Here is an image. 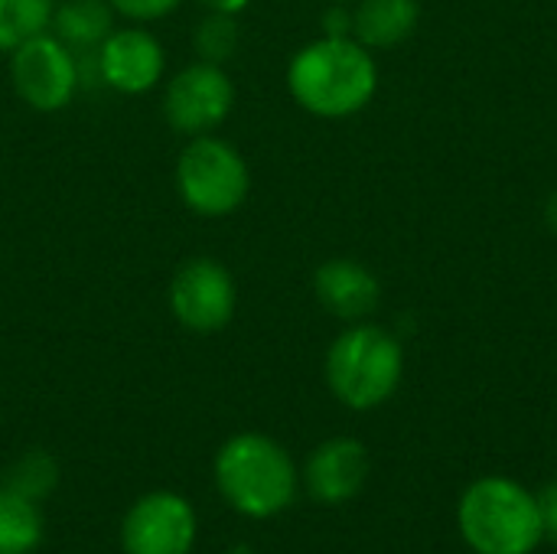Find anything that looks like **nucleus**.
<instances>
[{
    "label": "nucleus",
    "mask_w": 557,
    "mask_h": 554,
    "mask_svg": "<svg viewBox=\"0 0 557 554\" xmlns=\"http://www.w3.org/2000/svg\"><path fill=\"white\" fill-rule=\"evenodd\" d=\"M212 477L222 500L245 519H274L294 500L300 473L294 457L268 434L245 431L228 438L215 460Z\"/></svg>",
    "instance_id": "2"
},
{
    "label": "nucleus",
    "mask_w": 557,
    "mask_h": 554,
    "mask_svg": "<svg viewBox=\"0 0 557 554\" xmlns=\"http://www.w3.org/2000/svg\"><path fill=\"white\" fill-rule=\"evenodd\" d=\"M545 219H548V229L557 235V189L548 196V206H545Z\"/></svg>",
    "instance_id": "23"
},
{
    "label": "nucleus",
    "mask_w": 557,
    "mask_h": 554,
    "mask_svg": "<svg viewBox=\"0 0 557 554\" xmlns=\"http://www.w3.org/2000/svg\"><path fill=\"white\" fill-rule=\"evenodd\" d=\"M235 104V85L215 62H193L173 75L163 95L166 121L180 134H209L215 131Z\"/></svg>",
    "instance_id": "8"
},
{
    "label": "nucleus",
    "mask_w": 557,
    "mask_h": 554,
    "mask_svg": "<svg viewBox=\"0 0 557 554\" xmlns=\"http://www.w3.org/2000/svg\"><path fill=\"white\" fill-rule=\"evenodd\" d=\"M326 385L352 411L385 405L405 376V349L395 333L379 323H349L326 353Z\"/></svg>",
    "instance_id": "3"
},
{
    "label": "nucleus",
    "mask_w": 557,
    "mask_h": 554,
    "mask_svg": "<svg viewBox=\"0 0 557 554\" xmlns=\"http://www.w3.org/2000/svg\"><path fill=\"white\" fill-rule=\"evenodd\" d=\"M304 490L323 506H343L356 500L369 480V451L356 438H330L304 464Z\"/></svg>",
    "instance_id": "10"
},
{
    "label": "nucleus",
    "mask_w": 557,
    "mask_h": 554,
    "mask_svg": "<svg viewBox=\"0 0 557 554\" xmlns=\"http://www.w3.org/2000/svg\"><path fill=\"white\" fill-rule=\"evenodd\" d=\"M457 526L476 554H532L545 542L535 493L509 477L470 483L457 506Z\"/></svg>",
    "instance_id": "4"
},
{
    "label": "nucleus",
    "mask_w": 557,
    "mask_h": 554,
    "mask_svg": "<svg viewBox=\"0 0 557 554\" xmlns=\"http://www.w3.org/2000/svg\"><path fill=\"white\" fill-rule=\"evenodd\" d=\"M10 75L16 95L36 111H62L78 91V59L59 36H36L13 49Z\"/></svg>",
    "instance_id": "7"
},
{
    "label": "nucleus",
    "mask_w": 557,
    "mask_h": 554,
    "mask_svg": "<svg viewBox=\"0 0 557 554\" xmlns=\"http://www.w3.org/2000/svg\"><path fill=\"white\" fill-rule=\"evenodd\" d=\"M46 522L39 513V503L0 487V554H33L42 542Z\"/></svg>",
    "instance_id": "15"
},
{
    "label": "nucleus",
    "mask_w": 557,
    "mask_h": 554,
    "mask_svg": "<svg viewBox=\"0 0 557 554\" xmlns=\"http://www.w3.org/2000/svg\"><path fill=\"white\" fill-rule=\"evenodd\" d=\"M101 82L121 95H144L163 75V46L147 29H111L98 46Z\"/></svg>",
    "instance_id": "11"
},
{
    "label": "nucleus",
    "mask_w": 557,
    "mask_h": 554,
    "mask_svg": "<svg viewBox=\"0 0 557 554\" xmlns=\"http://www.w3.org/2000/svg\"><path fill=\"white\" fill-rule=\"evenodd\" d=\"M55 483H59V467L42 451L23 454L10 467V473H7V487L16 490V493H23V496H29V500H36V503H42L55 490Z\"/></svg>",
    "instance_id": "17"
},
{
    "label": "nucleus",
    "mask_w": 557,
    "mask_h": 554,
    "mask_svg": "<svg viewBox=\"0 0 557 554\" xmlns=\"http://www.w3.org/2000/svg\"><path fill=\"white\" fill-rule=\"evenodd\" d=\"M111 13L108 0H65L52 13V36H59L72 52L98 49L111 33Z\"/></svg>",
    "instance_id": "14"
},
{
    "label": "nucleus",
    "mask_w": 557,
    "mask_h": 554,
    "mask_svg": "<svg viewBox=\"0 0 557 554\" xmlns=\"http://www.w3.org/2000/svg\"><path fill=\"white\" fill-rule=\"evenodd\" d=\"M199 535L196 509L173 490L140 496L121 519L124 554H189Z\"/></svg>",
    "instance_id": "6"
},
{
    "label": "nucleus",
    "mask_w": 557,
    "mask_h": 554,
    "mask_svg": "<svg viewBox=\"0 0 557 554\" xmlns=\"http://www.w3.org/2000/svg\"><path fill=\"white\" fill-rule=\"evenodd\" d=\"M535 500H539V516H542V535H545V542L557 545V480L542 487V493Z\"/></svg>",
    "instance_id": "20"
},
{
    "label": "nucleus",
    "mask_w": 557,
    "mask_h": 554,
    "mask_svg": "<svg viewBox=\"0 0 557 554\" xmlns=\"http://www.w3.org/2000/svg\"><path fill=\"white\" fill-rule=\"evenodd\" d=\"M52 0H0V52H13L42 36L52 26Z\"/></svg>",
    "instance_id": "16"
},
{
    "label": "nucleus",
    "mask_w": 557,
    "mask_h": 554,
    "mask_svg": "<svg viewBox=\"0 0 557 554\" xmlns=\"http://www.w3.org/2000/svg\"><path fill=\"white\" fill-rule=\"evenodd\" d=\"M294 101L326 121L359 114L379 91V65L352 36H323L304 46L287 65Z\"/></svg>",
    "instance_id": "1"
},
{
    "label": "nucleus",
    "mask_w": 557,
    "mask_h": 554,
    "mask_svg": "<svg viewBox=\"0 0 557 554\" xmlns=\"http://www.w3.org/2000/svg\"><path fill=\"white\" fill-rule=\"evenodd\" d=\"M202 7H209L212 13H225V16H235V13H242L251 0H199Z\"/></svg>",
    "instance_id": "22"
},
{
    "label": "nucleus",
    "mask_w": 557,
    "mask_h": 554,
    "mask_svg": "<svg viewBox=\"0 0 557 554\" xmlns=\"http://www.w3.org/2000/svg\"><path fill=\"white\" fill-rule=\"evenodd\" d=\"M251 186L248 163L242 153L209 134H199L189 140V147L180 153L176 163V189L183 202L209 219L235 212Z\"/></svg>",
    "instance_id": "5"
},
{
    "label": "nucleus",
    "mask_w": 557,
    "mask_h": 554,
    "mask_svg": "<svg viewBox=\"0 0 557 554\" xmlns=\"http://www.w3.org/2000/svg\"><path fill=\"white\" fill-rule=\"evenodd\" d=\"M323 29L326 36H352V13L346 10V3H333V10L323 16Z\"/></svg>",
    "instance_id": "21"
},
{
    "label": "nucleus",
    "mask_w": 557,
    "mask_h": 554,
    "mask_svg": "<svg viewBox=\"0 0 557 554\" xmlns=\"http://www.w3.org/2000/svg\"><path fill=\"white\" fill-rule=\"evenodd\" d=\"M238 46V23L235 16H225V13H212L199 33H196V49L202 56V62H215L222 65Z\"/></svg>",
    "instance_id": "18"
},
{
    "label": "nucleus",
    "mask_w": 557,
    "mask_h": 554,
    "mask_svg": "<svg viewBox=\"0 0 557 554\" xmlns=\"http://www.w3.org/2000/svg\"><path fill=\"white\" fill-rule=\"evenodd\" d=\"M418 0H356L352 39L366 49H392L418 29Z\"/></svg>",
    "instance_id": "13"
},
{
    "label": "nucleus",
    "mask_w": 557,
    "mask_h": 554,
    "mask_svg": "<svg viewBox=\"0 0 557 554\" xmlns=\"http://www.w3.org/2000/svg\"><path fill=\"white\" fill-rule=\"evenodd\" d=\"M330 3H356V0H330Z\"/></svg>",
    "instance_id": "24"
},
{
    "label": "nucleus",
    "mask_w": 557,
    "mask_h": 554,
    "mask_svg": "<svg viewBox=\"0 0 557 554\" xmlns=\"http://www.w3.org/2000/svg\"><path fill=\"white\" fill-rule=\"evenodd\" d=\"M313 294L343 323H362L382 304L379 278L352 258L323 261L313 274Z\"/></svg>",
    "instance_id": "12"
},
{
    "label": "nucleus",
    "mask_w": 557,
    "mask_h": 554,
    "mask_svg": "<svg viewBox=\"0 0 557 554\" xmlns=\"http://www.w3.org/2000/svg\"><path fill=\"white\" fill-rule=\"evenodd\" d=\"M235 278L212 258L186 261L170 284V310L193 333H215L235 317Z\"/></svg>",
    "instance_id": "9"
},
{
    "label": "nucleus",
    "mask_w": 557,
    "mask_h": 554,
    "mask_svg": "<svg viewBox=\"0 0 557 554\" xmlns=\"http://www.w3.org/2000/svg\"><path fill=\"white\" fill-rule=\"evenodd\" d=\"M114 13L127 16V20H160L166 13H173L180 7V0H108Z\"/></svg>",
    "instance_id": "19"
}]
</instances>
